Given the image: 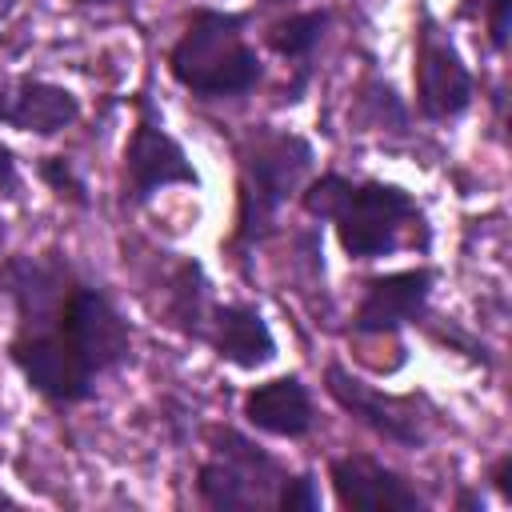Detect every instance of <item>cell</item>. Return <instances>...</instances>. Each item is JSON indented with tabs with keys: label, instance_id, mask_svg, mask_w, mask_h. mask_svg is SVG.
Wrapping results in <instances>:
<instances>
[{
	"label": "cell",
	"instance_id": "obj_1",
	"mask_svg": "<svg viewBox=\"0 0 512 512\" xmlns=\"http://www.w3.org/2000/svg\"><path fill=\"white\" fill-rule=\"evenodd\" d=\"M0 300L16 308L12 364L48 404H80L96 380L132 356V328L112 296L60 256H8Z\"/></svg>",
	"mask_w": 512,
	"mask_h": 512
},
{
	"label": "cell",
	"instance_id": "obj_2",
	"mask_svg": "<svg viewBox=\"0 0 512 512\" xmlns=\"http://www.w3.org/2000/svg\"><path fill=\"white\" fill-rule=\"evenodd\" d=\"M300 204L316 220H332L340 248L352 260H380L404 244H428L424 208L396 184L384 180H348L324 172L300 192Z\"/></svg>",
	"mask_w": 512,
	"mask_h": 512
},
{
	"label": "cell",
	"instance_id": "obj_3",
	"mask_svg": "<svg viewBox=\"0 0 512 512\" xmlns=\"http://www.w3.org/2000/svg\"><path fill=\"white\" fill-rule=\"evenodd\" d=\"M252 12L196 8L168 52V72L180 88L200 100H236L264 80V64L248 44Z\"/></svg>",
	"mask_w": 512,
	"mask_h": 512
},
{
	"label": "cell",
	"instance_id": "obj_4",
	"mask_svg": "<svg viewBox=\"0 0 512 512\" xmlns=\"http://www.w3.org/2000/svg\"><path fill=\"white\" fill-rule=\"evenodd\" d=\"M236 156H240L236 248H256L272 236L280 208L312 172L316 152L304 136L260 124L240 140Z\"/></svg>",
	"mask_w": 512,
	"mask_h": 512
},
{
	"label": "cell",
	"instance_id": "obj_5",
	"mask_svg": "<svg viewBox=\"0 0 512 512\" xmlns=\"http://www.w3.org/2000/svg\"><path fill=\"white\" fill-rule=\"evenodd\" d=\"M284 464L264 452L260 444H252L244 432L236 428H216L212 432V456L204 460L200 476H196V492L208 508H272L280 480H284Z\"/></svg>",
	"mask_w": 512,
	"mask_h": 512
},
{
	"label": "cell",
	"instance_id": "obj_6",
	"mask_svg": "<svg viewBox=\"0 0 512 512\" xmlns=\"http://www.w3.org/2000/svg\"><path fill=\"white\" fill-rule=\"evenodd\" d=\"M324 388H328V396L348 416H356L364 428H372L388 444H400V448H424L428 444V432L436 424V408L428 404V396H416V392H408V396L380 392V388L364 384L360 376H352L344 364H328Z\"/></svg>",
	"mask_w": 512,
	"mask_h": 512
},
{
	"label": "cell",
	"instance_id": "obj_7",
	"mask_svg": "<svg viewBox=\"0 0 512 512\" xmlns=\"http://www.w3.org/2000/svg\"><path fill=\"white\" fill-rule=\"evenodd\" d=\"M412 80H416V112L424 120H452V116L468 112V104L476 96V80H472L464 56L456 52L452 36L428 8H420V24H416Z\"/></svg>",
	"mask_w": 512,
	"mask_h": 512
},
{
	"label": "cell",
	"instance_id": "obj_8",
	"mask_svg": "<svg viewBox=\"0 0 512 512\" xmlns=\"http://www.w3.org/2000/svg\"><path fill=\"white\" fill-rule=\"evenodd\" d=\"M136 108H140V120H136L132 140L124 148V204H132V208L148 204L168 184H192V188L200 184L184 144L164 132L152 100L140 96Z\"/></svg>",
	"mask_w": 512,
	"mask_h": 512
},
{
	"label": "cell",
	"instance_id": "obj_9",
	"mask_svg": "<svg viewBox=\"0 0 512 512\" xmlns=\"http://www.w3.org/2000/svg\"><path fill=\"white\" fill-rule=\"evenodd\" d=\"M436 268H404L388 276H372L364 284L360 308L352 316L356 336H392L408 324H420L428 316Z\"/></svg>",
	"mask_w": 512,
	"mask_h": 512
},
{
	"label": "cell",
	"instance_id": "obj_10",
	"mask_svg": "<svg viewBox=\"0 0 512 512\" xmlns=\"http://www.w3.org/2000/svg\"><path fill=\"white\" fill-rule=\"evenodd\" d=\"M332 476V492L340 500V508H364V512H424V496L388 464L372 460V456H340L328 468Z\"/></svg>",
	"mask_w": 512,
	"mask_h": 512
},
{
	"label": "cell",
	"instance_id": "obj_11",
	"mask_svg": "<svg viewBox=\"0 0 512 512\" xmlns=\"http://www.w3.org/2000/svg\"><path fill=\"white\" fill-rule=\"evenodd\" d=\"M80 120V100L64 84H48L36 76H16L0 84V124L36 132V136H56Z\"/></svg>",
	"mask_w": 512,
	"mask_h": 512
},
{
	"label": "cell",
	"instance_id": "obj_12",
	"mask_svg": "<svg viewBox=\"0 0 512 512\" xmlns=\"http://www.w3.org/2000/svg\"><path fill=\"white\" fill-rule=\"evenodd\" d=\"M204 340L236 368H264L276 356V336L252 304H212Z\"/></svg>",
	"mask_w": 512,
	"mask_h": 512
},
{
	"label": "cell",
	"instance_id": "obj_13",
	"mask_svg": "<svg viewBox=\"0 0 512 512\" xmlns=\"http://www.w3.org/2000/svg\"><path fill=\"white\" fill-rule=\"evenodd\" d=\"M244 420L256 432L300 440V436L312 432L316 408H312V396H308V388H304L300 376H276L268 384H256L244 396Z\"/></svg>",
	"mask_w": 512,
	"mask_h": 512
},
{
	"label": "cell",
	"instance_id": "obj_14",
	"mask_svg": "<svg viewBox=\"0 0 512 512\" xmlns=\"http://www.w3.org/2000/svg\"><path fill=\"white\" fill-rule=\"evenodd\" d=\"M168 320L192 336V340H204L208 332V312H212V300H208V280H204V268L196 260H176V268L168 272Z\"/></svg>",
	"mask_w": 512,
	"mask_h": 512
},
{
	"label": "cell",
	"instance_id": "obj_15",
	"mask_svg": "<svg viewBox=\"0 0 512 512\" xmlns=\"http://www.w3.org/2000/svg\"><path fill=\"white\" fill-rule=\"evenodd\" d=\"M328 12L324 8H308V12H292V16H284V20H276V24H268V48L272 52H280L284 60H312V52H316V44L324 40V32H328Z\"/></svg>",
	"mask_w": 512,
	"mask_h": 512
},
{
	"label": "cell",
	"instance_id": "obj_16",
	"mask_svg": "<svg viewBox=\"0 0 512 512\" xmlns=\"http://www.w3.org/2000/svg\"><path fill=\"white\" fill-rule=\"evenodd\" d=\"M36 172H40V180H44L60 200H68V204H76V208H88V184H84V176L72 168L68 156H44V160L36 164Z\"/></svg>",
	"mask_w": 512,
	"mask_h": 512
},
{
	"label": "cell",
	"instance_id": "obj_17",
	"mask_svg": "<svg viewBox=\"0 0 512 512\" xmlns=\"http://www.w3.org/2000/svg\"><path fill=\"white\" fill-rule=\"evenodd\" d=\"M464 16H480L488 28V44L496 52H504L508 44V20H512V0H464L460 4Z\"/></svg>",
	"mask_w": 512,
	"mask_h": 512
},
{
	"label": "cell",
	"instance_id": "obj_18",
	"mask_svg": "<svg viewBox=\"0 0 512 512\" xmlns=\"http://www.w3.org/2000/svg\"><path fill=\"white\" fill-rule=\"evenodd\" d=\"M276 508H284V512H316V508H320L316 476H312V472L284 476V480H280V492H276Z\"/></svg>",
	"mask_w": 512,
	"mask_h": 512
},
{
	"label": "cell",
	"instance_id": "obj_19",
	"mask_svg": "<svg viewBox=\"0 0 512 512\" xmlns=\"http://www.w3.org/2000/svg\"><path fill=\"white\" fill-rule=\"evenodd\" d=\"M0 196H20V168L8 144H0Z\"/></svg>",
	"mask_w": 512,
	"mask_h": 512
},
{
	"label": "cell",
	"instance_id": "obj_20",
	"mask_svg": "<svg viewBox=\"0 0 512 512\" xmlns=\"http://www.w3.org/2000/svg\"><path fill=\"white\" fill-rule=\"evenodd\" d=\"M508 476H512V456L504 452V456L492 464V472H488V480H492V488H496L500 496H512V480H508Z\"/></svg>",
	"mask_w": 512,
	"mask_h": 512
},
{
	"label": "cell",
	"instance_id": "obj_21",
	"mask_svg": "<svg viewBox=\"0 0 512 512\" xmlns=\"http://www.w3.org/2000/svg\"><path fill=\"white\" fill-rule=\"evenodd\" d=\"M456 508H476V512H480L484 504H480V496H476V492H460V500H456Z\"/></svg>",
	"mask_w": 512,
	"mask_h": 512
},
{
	"label": "cell",
	"instance_id": "obj_22",
	"mask_svg": "<svg viewBox=\"0 0 512 512\" xmlns=\"http://www.w3.org/2000/svg\"><path fill=\"white\" fill-rule=\"evenodd\" d=\"M76 4H112V0H76Z\"/></svg>",
	"mask_w": 512,
	"mask_h": 512
},
{
	"label": "cell",
	"instance_id": "obj_23",
	"mask_svg": "<svg viewBox=\"0 0 512 512\" xmlns=\"http://www.w3.org/2000/svg\"><path fill=\"white\" fill-rule=\"evenodd\" d=\"M8 8H12V0H0V16H4V12H8Z\"/></svg>",
	"mask_w": 512,
	"mask_h": 512
},
{
	"label": "cell",
	"instance_id": "obj_24",
	"mask_svg": "<svg viewBox=\"0 0 512 512\" xmlns=\"http://www.w3.org/2000/svg\"><path fill=\"white\" fill-rule=\"evenodd\" d=\"M4 236H8V228H4V220H0V244H4Z\"/></svg>",
	"mask_w": 512,
	"mask_h": 512
},
{
	"label": "cell",
	"instance_id": "obj_25",
	"mask_svg": "<svg viewBox=\"0 0 512 512\" xmlns=\"http://www.w3.org/2000/svg\"><path fill=\"white\" fill-rule=\"evenodd\" d=\"M0 424H4V412H0Z\"/></svg>",
	"mask_w": 512,
	"mask_h": 512
},
{
	"label": "cell",
	"instance_id": "obj_26",
	"mask_svg": "<svg viewBox=\"0 0 512 512\" xmlns=\"http://www.w3.org/2000/svg\"><path fill=\"white\" fill-rule=\"evenodd\" d=\"M268 4H280V0H268Z\"/></svg>",
	"mask_w": 512,
	"mask_h": 512
}]
</instances>
